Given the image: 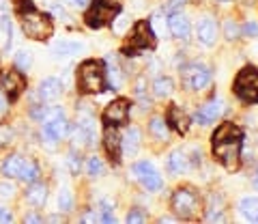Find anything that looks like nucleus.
I'll return each instance as SVG.
<instances>
[{
	"instance_id": "nucleus-24",
	"label": "nucleus",
	"mask_w": 258,
	"mask_h": 224,
	"mask_svg": "<svg viewBox=\"0 0 258 224\" xmlns=\"http://www.w3.org/2000/svg\"><path fill=\"white\" fill-rule=\"evenodd\" d=\"M22 166H24V157L18 155V153H13L5 159V164H3V175L7 179H11V177H20V171H22Z\"/></svg>"
},
{
	"instance_id": "nucleus-15",
	"label": "nucleus",
	"mask_w": 258,
	"mask_h": 224,
	"mask_svg": "<svg viewBox=\"0 0 258 224\" xmlns=\"http://www.w3.org/2000/svg\"><path fill=\"white\" fill-rule=\"evenodd\" d=\"M166 123H170V127L176 134H185L189 130V117L179 108V106H170L168 108V115H166Z\"/></svg>"
},
{
	"instance_id": "nucleus-1",
	"label": "nucleus",
	"mask_w": 258,
	"mask_h": 224,
	"mask_svg": "<svg viewBox=\"0 0 258 224\" xmlns=\"http://www.w3.org/2000/svg\"><path fill=\"white\" fill-rule=\"evenodd\" d=\"M20 20H22L24 35L28 39H35V41H45V39H50L54 33V24H52L50 15L37 11L35 7H30V5L20 11Z\"/></svg>"
},
{
	"instance_id": "nucleus-2",
	"label": "nucleus",
	"mask_w": 258,
	"mask_h": 224,
	"mask_svg": "<svg viewBox=\"0 0 258 224\" xmlns=\"http://www.w3.org/2000/svg\"><path fill=\"white\" fill-rule=\"evenodd\" d=\"M78 89L84 95L106 91V65L101 61H84L78 67Z\"/></svg>"
},
{
	"instance_id": "nucleus-37",
	"label": "nucleus",
	"mask_w": 258,
	"mask_h": 224,
	"mask_svg": "<svg viewBox=\"0 0 258 224\" xmlns=\"http://www.w3.org/2000/svg\"><path fill=\"white\" fill-rule=\"evenodd\" d=\"M125 222H147V215H144L140 209H132V211L127 213Z\"/></svg>"
},
{
	"instance_id": "nucleus-39",
	"label": "nucleus",
	"mask_w": 258,
	"mask_h": 224,
	"mask_svg": "<svg viewBox=\"0 0 258 224\" xmlns=\"http://www.w3.org/2000/svg\"><path fill=\"white\" fill-rule=\"evenodd\" d=\"M243 33L249 35V37H258V24L256 22H247L243 26Z\"/></svg>"
},
{
	"instance_id": "nucleus-22",
	"label": "nucleus",
	"mask_w": 258,
	"mask_h": 224,
	"mask_svg": "<svg viewBox=\"0 0 258 224\" xmlns=\"http://www.w3.org/2000/svg\"><path fill=\"white\" fill-rule=\"evenodd\" d=\"M82 50H84V43H80V41H60L52 47V54H54V59H62V56H74Z\"/></svg>"
},
{
	"instance_id": "nucleus-3",
	"label": "nucleus",
	"mask_w": 258,
	"mask_h": 224,
	"mask_svg": "<svg viewBox=\"0 0 258 224\" xmlns=\"http://www.w3.org/2000/svg\"><path fill=\"white\" fill-rule=\"evenodd\" d=\"M155 45H157V39H155V33H153V28H151V22L140 20V22H136L132 35L127 37L123 52L127 56H136L142 50H153Z\"/></svg>"
},
{
	"instance_id": "nucleus-4",
	"label": "nucleus",
	"mask_w": 258,
	"mask_h": 224,
	"mask_svg": "<svg viewBox=\"0 0 258 224\" xmlns=\"http://www.w3.org/2000/svg\"><path fill=\"white\" fill-rule=\"evenodd\" d=\"M241 147L243 138H228V140H213V155L226 171H237L241 164Z\"/></svg>"
},
{
	"instance_id": "nucleus-26",
	"label": "nucleus",
	"mask_w": 258,
	"mask_h": 224,
	"mask_svg": "<svg viewBox=\"0 0 258 224\" xmlns=\"http://www.w3.org/2000/svg\"><path fill=\"white\" fill-rule=\"evenodd\" d=\"M123 147H125V151L129 155H134L136 151H138V147H140V138H142V134H140V130L138 127H129V130L125 132V136H123Z\"/></svg>"
},
{
	"instance_id": "nucleus-44",
	"label": "nucleus",
	"mask_w": 258,
	"mask_h": 224,
	"mask_svg": "<svg viewBox=\"0 0 258 224\" xmlns=\"http://www.w3.org/2000/svg\"><path fill=\"white\" fill-rule=\"evenodd\" d=\"M82 220H84V222H95V220H97V215H95V213H86Z\"/></svg>"
},
{
	"instance_id": "nucleus-46",
	"label": "nucleus",
	"mask_w": 258,
	"mask_h": 224,
	"mask_svg": "<svg viewBox=\"0 0 258 224\" xmlns=\"http://www.w3.org/2000/svg\"><path fill=\"white\" fill-rule=\"evenodd\" d=\"M159 222L164 224V222H174V220H172V218H168V215H161V218H159Z\"/></svg>"
},
{
	"instance_id": "nucleus-45",
	"label": "nucleus",
	"mask_w": 258,
	"mask_h": 224,
	"mask_svg": "<svg viewBox=\"0 0 258 224\" xmlns=\"http://www.w3.org/2000/svg\"><path fill=\"white\" fill-rule=\"evenodd\" d=\"M252 183H254V188L258 190V171L254 173V177H252Z\"/></svg>"
},
{
	"instance_id": "nucleus-32",
	"label": "nucleus",
	"mask_w": 258,
	"mask_h": 224,
	"mask_svg": "<svg viewBox=\"0 0 258 224\" xmlns=\"http://www.w3.org/2000/svg\"><path fill=\"white\" fill-rule=\"evenodd\" d=\"M15 65H18V69L26 71L30 65H32V56L28 50H20L18 54H15Z\"/></svg>"
},
{
	"instance_id": "nucleus-7",
	"label": "nucleus",
	"mask_w": 258,
	"mask_h": 224,
	"mask_svg": "<svg viewBox=\"0 0 258 224\" xmlns=\"http://www.w3.org/2000/svg\"><path fill=\"white\" fill-rule=\"evenodd\" d=\"M213 71L211 67L203 65V63H189L183 67V84L191 91H203L211 84Z\"/></svg>"
},
{
	"instance_id": "nucleus-20",
	"label": "nucleus",
	"mask_w": 258,
	"mask_h": 224,
	"mask_svg": "<svg viewBox=\"0 0 258 224\" xmlns=\"http://www.w3.org/2000/svg\"><path fill=\"white\" fill-rule=\"evenodd\" d=\"M228 138H243V130H241L239 125H235L232 121L220 123V127L213 132L211 140H228Z\"/></svg>"
},
{
	"instance_id": "nucleus-9",
	"label": "nucleus",
	"mask_w": 258,
	"mask_h": 224,
	"mask_svg": "<svg viewBox=\"0 0 258 224\" xmlns=\"http://www.w3.org/2000/svg\"><path fill=\"white\" fill-rule=\"evenodd\" d=\"M0 89H5V93L9 95V99H18L20 95L26 91V78H24L22 71L9 69L0 76Z\"/></svg>"
},
{
	"instance_id": "nucleus-23",
	"label": "nucleus",
	"mask_w": 258,
	"mask_h": 224,
	"mask_svg": "<svg viewBox=\"0 0 258 224\" xmlns=\"http://www.w3.org/2000/svg\"><path fill=\"white\" fill-rule=\"evenodd\" d=\"M239 211L247 222H258V198L256 196H245L239 203Z\"/></svg>"
},
{
	"instance_id": "nucleus-35",
	"label": "nucleus",
	"mask_w": 258,
	"mask_h": 224,
	"mask_svg": "<svg viewBox=\"0 0 258 224\" xmlns=\"http://www.w3.org/2000/svg\"><path fill=\"white\" fill-rule=\"evenodd\" d=\"M15 192H18V190H15V186L11 181H0V196H3V198H13Z\"/></svg>"
},
{
	"instance_id": "nucleus-42",
	"label": "nucleus",
	"mask_w": 258,
	"mask_h": 224,
	"mask_svg": "<svg viewBox=\"0 0 258 224\" xmlns=\"http://www.w3.org/2000/svg\"><path fill=\"white\" fill-rule=\"evenodd\" d=\"M5 112H7V99L3 97V95H0V117H3Z\"/></svg>"
},
{
	"instance_id": "nucleus-30",
	"label": "nucleus",
	"mask_w": 258,
	"mask_h": 224,
	"mask_svg": "<svg viewBox=\"0 0 258 224\" xmlns=\"http://www.w3.org/2000/svg\"><path fill=\"white\" fill-rule=\"evenodd\" d=\"M86 173L91 175V177H99V175H103V162L97 155L93 157H88V162H86Z\"/></svg>"
},
{
	"instance_id": "nucleus-5",
	"label": "nucleus",
	"mask_w": 258,
	"mask_h": 224,
	"mask_svg": "<svg viewBox=\"0 0 258 224\" xmlns=\"http://www.w3.org/2000/svg\"><path fill=\"white\" fill-rule=\"evenodd\" d=\"M235 89L237 97L245 103H258V67L247 65L237 74L235 78Z\"/></svg>"
},
{
	"instance_id": "nucleus-10",
	"label": "nucleus",
	"mask_w": 258,
	"mask_h": 224,
	"mask_svg": "<svg viewBox=\"0 0 258 224\" xmlns=\"http://www.w3.org/2000/svg\"><path fill=\"white\" fill-rule=\"evenodd\" d=\"M129 119V101L127 99H114L110 101L106 110H103V123L112 125V127H118L127 123Z\"/></svg>"
},
{
	"instance_id": "nucleus-34",
	"label": "nucleus",
	"mask_w": 258,
	"mask_h": 224,
	"mask_svg": "<svg viewBox=\"0 0 258 224\" xmlns=\"http://www.w3.org/2000/svg\"><path fill=\"white\" fill-rule=\"evenodd\" d=\"M67 164H69V171L78 175L80 168H82V162H80V153H76V151H71V153L67 155Z\"/></svg>"
},
{
	"instance_id": "nucleus-13",
	"label": "nucleus",
	"mask_w": 258,
	"mask_h": 224,
	"mask_svg": "<svg viewBox=\"0 0 258 224\" xmlns=\"http://www.w3.org/2000/svg\"><path fill=\"white\" fill-rule=\"evenodd\" d=\"M103 147H106L112 162L118 164L120 153H123V140H120V134L116 132V127L106 125V132H103Z\"/></svg>"
},
{
	"instance_id": "nucleus-38",
	"label": "nucleus",
	"mask_w": 258,
	"mask_h": 224,
	"mask_svg": "<svg viewBox=\"0 0 258 224\" xmlns=\"http://www.w3.org/2000/svg\"><path fill=\"white\" fill-rule=\"evenodd\" d=\"M187 0H168V5H166V13H174L179 7H183Z\"/></svg>"
},
{
	"instance_id": "nucleus-12",
	"label": "nucleus",
	"mask_w": 258,
	"mask_h": 224,
	"mask_svg": "<svg viewBox=\"0 0 258 224\" xmlns=\"http://www.w3.org/2000/svg\"><path fill=\"white\" fill-rule=\"evenodd\" d=\"M222 112H224V101L213 97V99H209L207 103L200 106V110L194 115V121H196L198 125H209V123H213L215 119H220Z\"/></svg>"
},
{
	"instance_id": "nucleus-19",
	"label": "nucleus",
	"mask_w": 258,
	"mask_h": 224,
	"mask_svg": "<svg viewBox=\"0 0 258 224\" xmlns=\"http://www.w3.org/2000/svg\"><path fill=\"white\" fill-rule=\"evenodd\" d=\"M168 171L172 175H183L189 171V157L183 153V151H172L170 157H168Z\"/></svg>"
},
{
	"instance_id": "nucleus-16",
	"label": "nucleus",
	"mask_w": 258,
	"mask_h": 224,
	"mask_svg": "<svg viewBox=\"0 0 258 224\" xmlns=\"http://www.w3.org/2000/svg\"><path fill=\"white\" fill-rule=\"evenodd\" d=\"M168 26H170V33H172V37H176V39H187L189 37V33H191V26H189V20L185 18V15H181V13H170V20H168Z\"/></svg>"
},
{
	"instance_id": "nucleus-29",
	"label": "nucleus",
	"mask_w": 258,
	"mask_h": 224,
	"mask_svg": "<svg viewBox=\"0 0 258 224\" xmlns=\"http://www.w3.org/2000/svg\"><path fill=\"white\" fill-rule=\"evenodd\" d=\"M20 179H22V181H28V183H35V181L39 179V168H37V164L24 162L22 171H20Z\"/></svg>"
},
{
	"instance_id": "nucleus-43",
	"label": "nucleus",
	"mask_w": 258,
	"mask_h": 224,
	"mask_svg": "<svg viewBox=\"0 0 258 224\" xmlns=\"http://www.w3.org/2000/svg\"><path fill=\"white\" fill-rule=\"evenodd\" d=\"M24 222H43V218H39V215H26Z\"/></svg>"
},
{
	"instance_id": "nucleus-36",
	"label": "nucleus",
	"mask_w": 258,
	"mask_h": 224,
	"mask_svg": "<svg viewBox=\"0 0 258 224\" xmlns=\"http://www.w3.org/2000/svg\"><path fill=\"white\" fill-rule=\"evenodd\" d=\"M224 30H226V39H230V41H232V39H237V37H239V28H237V24L232 22V20L226 22Z\"/></svg>"
},
{
	"instance_id": "nucleus-14",
	"label": "nucleus",
	"mask_w": 258,
	"mask_h": 224,
	"mask_svg": "<svg viewBox=\"0 0 258 224\" xmlns=\"http://www.w3.org/2000/svg\"><path fill=\"white\" fill-rule=\"evenodd\" d=\"M196 37L200 43L205 45H213L217 41V24L213 18H203L196 26Z\"/></svg>"
},
{
	"instance_id": "nucleus-40",
	"label": "nucleus",
	"mask_w": 258,
	"mask_h": 224,
	"mask_svg": "<svg viewBox=\"0 0 258 224\" xmlns=\"http://www.w3.org/2000/svg\"><path fill=\"white\" fill-rule=\"evenodd\" d=\"M0 222H13V213L3 205H0Z\"/></svg>"
},
{
	"instance_id": "nucleus-17",
	"label": "nucleus",
	"mask_w": 258,
	"mask_h": 224,
	"mask_svg": "<svg viewBox=\"0 0 258 224\" xmlns=\"http://www.w3.org/2000/svg\"><path fill=\"white\" fill-rule=\"evenodd\" d=\"M80 130H82L84 134V138H86V145L91 147L95 138H97V125H95V117L91 115V112H80V117H78V123H76Z\"/></svg>"
},
{
	"instance_id": "nucleus-18",
	"label": "nucleus",
	"mask_w": 258,
	"mask_h": 224,
	"mask_svg": "<svg viewBox=\"0 0 258 224\" xmlns=\"http://www.w3.org/2000/svg\"><path fill=\"white\" fill-rule=\"evenodd\" d=\"M62 93V82L58 78H45L41 84H39V97L43 101H52Z\"/></svg>"
},
{
	"instance_id": "nucleus-21",
	"label": "nucleus",
	"mask_w": 258,
	"mask_h": 224,
	"mask_svg": "<svg viewBox=\"0 0 258 224\" xmlns=\"http://www.w3.org/2000/svg\"><path fill=\"white\" fill-rule=\"evenodd\" d=\"M26 201L30 203V205H35V207H41V205H45V201H47V186L45 183H32V186L28 188V192H26Z\"/></svg>"
},
{
	"instance_id": "nucleus-25",
	"label": "nucleus",
	"mask_w": 258,
	"mask_h": 224,
	"mask_svg": "<svg viewBox=\"0 0 258 224\" xmlns=\"http://www.w3.org/2000/svg\"><path fill=\"white\" fill-rule=\"evenodd\" d=\"M172 91H174V82H172V78H168V76H159L155 82H153L155 97H170Z\"/></svg>"
},
{
	"instance_id": "nucleus-27",
	"label": "nucleus",
	"mask_w": 258,
	"mask_h": 224,
	"mask_svg": "<svg viewBox=\"0 0 258 224\" xmlns=\"http://www.w3.org/2000/svg\"><path fill=\"white\" fill-rule=\"evenodd\" d=\"M149 130H151V134L155 136L157 140H166V138H168V125H166L164 119L153 117L151 123H149Z\"/></svg>"
},
{
	"instance_id": "nucleus-11",
	"label": "nucleus",
	"mask_w": 258,
	"mask_h": 224,
	"mask_svg": "<svg viewBox=\"0 0 258 224\" xmlns=\"http://www.w3.org/2000/svg\"><path fill=\"white\" fill-rule=\"evenodd\" d=\"M134 175L138 177V181L142 183L147 190L151 192H157L161 188V177H159V173L153 168L151 162H138V164H134Z\"/></svg>"
},
{
	"instance_id": "nucleus-6",
	"label": "nucleus",
	"mask_w": 258,
	"mask_h": 224,
	"mask_svg": "<svg viewBox=\"0 0 258 224\" xmlns=\"http://www.w3.org/2000/svg\"><path fill=\"white\" fill-rule=\"evenodd\" d=\"M170 205H172V211L179 215V218H194V215L200 211V198L191 188L174 190Z\"/></svg>"
},
{
	"instance_id": "nucleus-31",
	"label": "nucleus",
	"mask_w": 258,
	"mask_h": 224,
	"mask_svg": "<svg viewBox=\"0 0 258 224\" xmlns=\"http://www.w3.org/2000/svg\"><path fill=\"white\" fill-rule=\"evenodd\" d=\"M108 78H110V86L114 91H118L120 86H123V74H120V69L116 67V65H112L110 69H108Z\"/></svg>"
},
{
	"instance_id": "nucleus-28",
	"label": "nucleus",
	"mask_w": 258,
	"mask_h": 224,
	"mask_svg": "<svg viewBox=\"0 0 258 224\" xmlns=\"http://www.w3.org/2000/svg\"><path fill=\"white\" fill-rule=\"evenodd\" d=\"M11 35H13V28H11V20L3 15L0 18V47H9L11 45Z\"/></svg>"
},
{
	"instance_id": "nucleus-41",
	"label": "nucleus",
	"mask_w": 258,
	"mask_h": 224,
	"mask_svg": "<svg viewBox=\"0 0 258 224\" xmlns=\"http://www.w3.org/2000/svg\"><path fill=\"white\" fill-rule=\"evenodd\" d=\"M69 7H74V9H84V7L91 3V0H64Z\"/></svg>"
},
{
	"instance_id": "nucleus-33",
	"label": "nucleus",
	"mask_w": 258,
	"mask_h": 224,
	"mask_svg": "<svg viewBox=\"0 0 258 224\" xmlns=\"http://www.w3.org/2000/svg\"><path fill=\"white\" fill-rule=\"evenodd\" d=\"M58 207L62 211H69L71 207H74V194L64 188V190H60V194H58Z\"/></svg>"
},
{
	"instance_id": "nucleus-8",
	"label": "nucleus",
	"mask_w": 258,
	"mask_h": 224,
	"mask_svg": "<svg viewBox=\"0 0 258 224\" xmlns=\"http://www.w3.org/2000/svg\"><path fill=\"white\" fill-rule=\"evenodd\" d=\"M118 11H120L118 7L108 3V0H95L93 7L86 13V24L91 28H101V26H106V24H110L112 20H114Z\"/></svg>"
}]
</instances>
